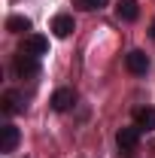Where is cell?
Masks as SVG:
<instances>
[{
  "instance_id": "cell-1",
  "label": "cell",
  "mask_w": 155,
  "mask_h": 158,
  "mask_svg": "<svg viewBox=\"0 0 155 158\" xmlns=\"http://www.w3.org/2000/svg\"><path fill=\"white\" fill-rule=\"evenodd\" d=\"M116 143H119V158H134L137 152V143H140V128H119L116 134Z\"/></svg>"
},
{
  "instance_id": "cell-2",
  "label": "cell",
  "mask_w": 155,
  "mask_h": 158,
  "mask_svg": "<svg viewBox=\"0 0 155 158\" xmlns=\"http://www.w3.org/2000/svg\"><path fill=\"white\" fill-rule=\"evenodd\" d=\"M12 70H15L21 79L24 76H37L40 73V58H34V55H27V52L19 49V55H15V61H12Z\"/></svg>"
},
{
  "instance_id": "cell-3",
  "label": "cell",
  "mask_w": 155,
  "mask_h": 158,
  "mask_svg": "<svg viewBox=\"0 0 155 158\" xmlns=\"http://www.w3.org/2000/svg\"><path fill=\"white\" fill-rule=\"evenodd\" d=\"M21 52H27L34 58H43V55H49V40L40 37V34H27L24 43H21Z\"/></svg>"
},
{
  "instance_id": "cell-4",
  "label": "cell",
  "mask_w": 155,
  "mask_h": 158,
  "mask_svg": "<svg viewBox=\"0 0 155 158\" xmlns=\"http://www.w3.org/2000/svg\"><path fill=\"white\" fill-rule=\"evenodd\" d=\"M125 67H128L134 76H143V73L149 70V55H146V52H140V49H134V52H128V55H125Z\"/></svg>"
},
{
  "instance_id": "cell-5",
  "label": "cell",
  "mask_w": 155,
  "mask_h": 158,
  "mask_svg": "<svg viewBox=\"0 0 155 158\" xmlns=\"http://www.w3.org/2000/svg\"><path fill=\"white\" fill-rule=\"evenodd\" d=\"M0 110H3V116H15L24 110V98H21L19 91H3V98H0Z\"/></svg>"
},
{
  "instance_id": "cell-6",
  "label": "cell",
  "mask_w": 155,
  "mask_h": 158,
  "mask_svg": "<svg viewBox=\"0 0 155 158\" xmlns=\"http://www.w3.org/2000/svg\"><path fill=\"white\" fill-rule=\"evenodd\" d=\"M19 128L12 125V122H3V128H0V152H12L15 146H19Z\"/></svg>"
},
{
  "instance_id": "cell-7",
  "label": "cell",
  "mask_w": 155,
  "mask_h": 158,
  "mask_svg": "<svg viewBox=\"0 0 155 158\" xmlns=\"http://www.w3.org/2000/svg\"><path fill=\"white\" fill-rule=\"evenodd\" d=\"M76 31V21H73V15H67V12H61V15H55L52 19V34L61 40H67L70 34Z\"/></svg>"
},
{
  "instance_id": "cell-8",
  "label": "cell",
  "mask_w": 155,
  "mask_h": 158,
  "mask_svg": "<svg viewBox=\"0 0 155 158\" xmlns=\"http://www.w3.org/2000/svg\"><path fill=\"white\" fill-rule=\"evenodd\" d=\"M73 103H76V91H73V88H58V91L52 94V110H55V113H67Z\"/></svg>"
},
{
  "instance_id": "cell-9",
  "label": "cell",
  "mask_w": 155,
  "mask_h": 158,
  "mask_svg": "<svg viewBox=\"0 0 155 158\" xmlns=\"http://www.w3.org/2000/svg\"><path fill=\"white\" fill-rule=\"evenodd\" d=\"M116 12H119V19H122V21H137L140 6H137V0H119Z\"/></svg>"
},
{
  "instance_id": "cell-10",
  "label": "cell",
  "mask_w": 155,
  "mask_h": 158,
  "mask_svg": "<svg viewBox=\"0 0 155 158\" xmlns=\"http://www.w3.org/2000/svg\"><path fill=\"white\" fill-rule=\"evenodd\" d=\"M137 128H140V131H155V110L152 106L137 110Z\"/></svg>"
},
{
  "instance_id": "cell-11",
  "label": "cell",
  "mask_w": 155,
  "mask_h": 158,
  "mask_svg": "<svg viewBox=\"0 0 155 158\" xmlns=\"http://www.w3.org/2000/svg\"><path fill=\"white\" fill-rule=\"evenodd\" d=\"M6 31L9 34H24V31H31V21L24 19V15H9L6 19Z\"/></svg>"
},
{
  "instance_id": "cell-12",
  "label": "cell",
  "mask_w": 155,
  "mask_h": 158,
  "mask_svg": "<svg viewBox=\"0 0 155 158\" xmlns=\"http://www.w3.org/2000/svg\"><path fill=\"white\" fill-rule=\"evenodd\" d=\"M107 3H110V0H76V6L88 9V12H91V9H103Z\"/></svg>"
},
{
  "instance_id": "cell-13",
  "label": "cell",
  "mask_w": 155,
  "mask_h": 158,
  "mask_svg": "<svg viewBox=\"0 0 155 158\" xmlns=\"http://www.w3.org/2000/svg\"><path fill=\"white\" fill-rule=\"evenodd\" d=\"M149 34H152V40H155V21H152V31H149Z\"/></svg>"
}]
</instances>
